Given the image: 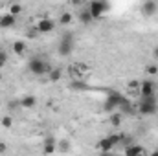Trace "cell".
I'll use <instances>...</instances> for the list:
<instances>
[{
	"instance_id": "obj_1",
	"label": "cell",
	"mask_w": 158,
	"mask_h": 156,
	"mask_svg": "<svg viewBox=\"0 0 158 156\" xmlns=\"http://www.w3.org/2000/svg\"><path fill=\"white\" fill-rule=\"evenodd\" d=\"M28 70L37 76V77H42V76H50V72L53 70V66L50 63H46L42 57H31L28 61Z\"/></svg>"
},
{
	"instance_id": "obj_2",
	"label": "cell",
	"mask_w": 158,
	"mask_h": 156,
	"mask_svg": "<svg viewBox=\"0 0 158 156\" xmlns=\"http://www.w3.org/2000/svg\"><path fill=\"white\" fill-rule=\"evenodd\" d=\"M136 112L142 116H153L158 112V103L155 97H140L136 103Z\"/></svg>"
},
{
	"instance_id": "obj_3",
	"label": "cell",
	"mask_w": 158,
	"mask_h": 156,
	"mask_svg": "<svg viewBox=\"0 0 158 156\" xmlns=\"http://www.w3.org/2000/svg\"><path fill=\"white\" fill-rule=\"evenodd\" d=\"M72 51H74V35L70 31H66L61 37V42L57 46V53L61 57H68V55H72Z\"/></svg>"
},
{
	"instance_id": "obj_4",
	"label": "cell",
	"mask_w": 158,
	"mask_h": 156,
	"mask_svg": "<svg viewBox=\"0 0 158 156\" xmlns=\"http://www.w3.org/2000/svg\"><path fill=\"white\" fill-rule=\"evenodd\" d=\"M88 11H90L92 18L96 20V18L105 17L107 11H110V4H109V2H101V0H94V2L88 4Z\"/></svg>"
},
{
	"instance_id": "obj_5",
	"label": "cell",
	"mask_w": 158,
	"mask_h": 156,
	"mask_svg": "<svg viewBox=\"0 0 158 156\" xmlns=\"http://www.w3.org/2000/svg\"><path fill=\"white\" fill-rule=\"evenodd\" d=\"M156 94V83L151 79H145L140 83V97H155Z\"/></svg>"
},
{
	"instance_id": "obj_6",
	"label": "cell",
	"mask_w": 158,
	"mask_h": 156,
	"mask_svg": "<svg viewBox=\"0 0 158 156\" xmlns=\"http://www.w3.org/2000/svg\"><path fill=\"white\" fill-rule=\"evenodd\" d=\"M55 20L53 18H50V17H42L39 22H37V26H35V30H37V33H52L53 30H55Z\"/></svg>"
},
{
	"instance_id": "obj_7",
	"label": "cell",
	"mask_w": 158,
	"mask_h": 156,
	"mask_svg": "<svg viewBox=\"0 0 158 156\" xmlns=\"http://www.w3.org/2000/svg\"><path fill=\"white\" fill-rule=\"evenodd\" d=\"M121 99H123V96L118 94V92H109V97H107V101H105V105H103V109L107 110V112H112L116 107L121 105Z\"/></svg>"
},
{
	"instance_id": "obj_8",
	"label": "cell",
	"mask_w": 158,
	"mask_h": 156,
	"mask_svg": "<svg viewBox=\"0 0 158 156\" xmlns=\"http://www.w3.org/2000/svg\"><path fill=\"white\" fill-rule=\"evenodd\" d=\"M156 9H158V4L155 0H145V2H142V6H140V11H142V15H145V17L155 15Z\"/></svg>"
},
{
	"instance_id": "obj_9",
	"label": "cell",
	"mask_w": 158,
	"mask_h": 156,
	"mask_svg": "<svg viewBox=\"0 0 158 156\" xmlns=\"http://www.w3.org/2000/svg\"><path fill=\"white\" fill-rule=\"evenodd\" d=\"M55 151H57V140L53 136H48L42 143V153L44 154H53Z\"/></svg>"
},
{
	"instance_id": "obj_10",
	"label": "cell",
	"mask_w": 158,
	"mask_h": 156,
	"mask_svg": "<svg viewBox=\"0 0 158 156\" xmlns=\"http://www.w3.org/2000/svg\"><path fill=\"white\" fill-rule=\"evenodd\" d=\"M96 149H98L99 153H112L114 145L109 142V138H103V140H99V142L96 143Z\"/></svg>"
},
{
	"instance_id": "obj_11",
	"label": "cell",
	"mask_w": 158,
	"mask_h": 156,
	"mask_svg": "<svg viewBox=\"0 0 158 156\" xmlns=\"http://www.w3.org/2000/svg\"><path fill=\"white\" fill-rule=\"evenodd\" d=\"M19 103H20V107H22V109H33V107L37 105V97L30 94V96H24Z\"/></svg>"
},
{
	"instance_id": "obj_12",
	"label": "cell",
	"mask_w": 158,
	"mask_h": 156,
	"mask_svg": "<svg viewBox=\"0 0 158 156\" xmlns=\"http://www.w3.org/2000/svg\"><path fill=\"white\" fill-rule=\"evenodd\" d=\"M119 110H121V114H123V116H129V114H134V112H136V110L132 109V103H131L127 97H123V99H121Z\"/></svg>"
},
{
	"instance_id": "obj_13",
	"label": "cell",
	"mask_w": 158,
	"mask_h": 156,
	"mask_svg": "<svg viewBox=\"0 0 158 156\" xmlns=\"http://www.w3.org/2000/svg\"><path fill=\"white\" fill-rule=\"evenodd\" d=\"M79 22L81 24H85V26H88L90 22H94V18H92V15H90V11H88V7H85V9H81L79 11Z\"/></svg>"
},
{
	"instance_id": "obj_14",
	"label": "cell",
	"mask_w": 158,
	"mask_h": 156,
	"mask_svg": "<svg viewBox=\"0 0 158 156\" xmlns=\"http://www.w3.org/2000/svg\"><path fill=\"white\" fill-rule=\"evenodd\" d=\"M142 151H143V147H142L140 143H132V145H129V147L123 151V156H138Z\"/></svg>"
},
{
	"instance_id": "obj_15",
	"label": "cell",
	"mask_w": 158,
	"mask_h": 156,
	"mask_svg": "<svg viewBox=\"0 0 158 156\" xmlns=\"http://www.w3.org/2000/svg\"><path fill=\"white\" fill-rule=\"evenodd\" d=\"M15 24H17V17H13V15H9V13L2 15V24H0V28H13Z\"/></svg>"
},
{
	"instance_id": "obj_16",
	"label": "cell",
	"mask_w": 158,
	"mask_h": 156,
	"mask_svg": "<svg viewBox=\"0 0 158 156\" xmlns=\"http://www.w3.org/2000/svg\"><path fill=\"white\" fill-rule=\"evenodd\" d=\"M26 42H22V40H17V42H13V51L19 55V57H22L24 53H26Z\"/></svg>"
},
{
	"instance_id": "obj_17",
	"label": "cell",
	"mask_w": 158,
	"mask_h": 156,
	"mask_svg": "<svg viewBox=\"0 0 158 156\" xmlns=\"http://www.w3.org/2000/svg\"><path fill=\"white\" fill-rule=\"evenodd\" d=\"M109 121H110V125H112V127H116V129H118L119 125L123 123V114H121V112H114V114H110Z\"/></svg>"
},
{
	"instance_id": "obj_18",
	"label": "cell",
	"mask_w": 158,
	"mask_h": 156,
	"mask_svg": "<svg viewBox=\"0 0 158 156\" xmlns=\"http://www.w3.org/2000/svg\"><path fill=\"white\" fill-rule=\"evenodd\" d=\"M48 77H50L52 83H57L59 79L63 77V70H61V68H53V70L50 72V76H48Z\"/></svg>"
},
{
	"instance_id": "obj_19",
	"label": "cell",
	"mask_w": 158,
	"mask_h": 156,
	"mask_svg": "<svg viewBox=\"0 0 158 156\" xmlns=\"http://www.w3.org/2000/svg\"><path fill=\"white\" fill-rule=\"evenodd\" d=\"M72 18H74L72 13H63V15L59 17V24H61V26H68V24L72 22Z\"/></svg>"
},
{
	"instance_id": "obj_20",
	"label": "cell",
	"mask_w": 158,
	"mask_h": 156,
	"mask_svg": "<svg viewBox=\"0 0 158 156\" xmlns=\"http://www.w3.org/2000/svg\"><path fill=\"white\" fill-rule=\"evenodd\" d=\"M57 151H61V153H70V142H68V140L57 142Z\"/></svg>"
},
{
	"instance_id": "obj_21",
	"label": "cell",
	"mask_w": 158,
	"mask_h": 156,
	"mask_svg": "<svg viewBox=\"0 0 158 156\" xmlns=\"http://www.w3.org/2000/svg\"><path fill=\"white\" fill-rule=\"evenodd\" d=\"M123 134H125V132H121V134H110V136H107V138H109V142H110L114 147H119V142H121Z\"/></svg>"
},
{
	"instance_id": "obj_22",
	"label": "cell",
	"mask_w": 158,
	"mask_h": 156,
	"mask_svg": "<svg viewBox=\"0 0 158 156\" xmlns=\"http://www.w3.org/2000/svg\"><path fill=\"white\" fill-rule=\"evenodd\" d=\"M20 13H22V6H20V4H11V7H9V15L17 17V15H20Z\"/></svg>"
},
{
	"instance_id": "obj_23",
	"label": "cell",
	"mask_w": 158,
	"mask_h": 156,
	"mask_svg": "<svg viewBox=\"0 0 158 156\" xmlns=\"http://www.w3.org/2000/svg\"><path fill=\"white\" fill-rule=\"evenodd\" d=\"M0 125L2 127H6V129H11V125H13V119L9 116H4L2 119H0Z\"/></svg>"
},
{
	"instance_id": "obj_24",
	"label": "cell",
	"mask_w": 158,
	"mask_h": 156,
	"mask_svg": "<svg viewBox=\"0 0 158 156\" xmlns=\"http://www.w3.org/2000/svg\"><path fill=\"white\" fill-rule=\"evenodd\" d=\"M145 74H149V76H156L158 74V66L156 64H149V66L145 68Z\"/></svg>"
},
{
	"instance_id": "obj_25",
	"label": "cell",
	"mask_w": 158,
	"mask_h": 156,
	"mask_svg": "<svg viewBox=\"0 0 158 156\" xmlns=\"http://www.w3.org/2000/svg\"><path fill=\"white\" fill-rule=\"evenodd\" d=\"M6 63H7V53L0 50V70H2L4 66H6Z\"/></svg>"
},
{
	"instance_id": "obj_26",
	"label": "cell",
	"mask_w": 158,
	"mask_h": 156,
	"mask_svg": "<svg viewBox=\"0 0 158 156\" xmlns=\"http://www.w3.org/2000/svg\"><path fill=\"white\" fill-rule=\"evenodd\" d=\"M127 86H129L131 90H138V92H140V83H138V81H129Z\"/></svg>"
},
{
	"instance_id": "obj_27",
	"label": "cell",
	"mask_w": 158,
	"mask_h": 156,
	"mask_svg": "<svg viewBox=\"0 0 158 156\" xmlns=\"http://www.w3.org/2000/svg\"><path fill=\"white\" fill-rule=\"evenodd\" d=\"M72 88L74 90H86V84L85 83H72Z\"/></svg>"
},
{
	"instance_id": "obj_28",
	"label": "cell",
	"mask_w": 158,
	"mask_h": 156,
	"mask_svg": "<svg viewBox=\"0 0 158 156\" xmlns=\"http://www.w3.org/2000/svg\"><path fill=\"white\" fill-rule=\"evenodd\" d=\"M6 153H7V143L0 142V154H6Z\"/></svg>"
},
{
	"instance_id": "obj_29",
	"label": "cell",
	"mask_w": 158,
	"mask_h": 156,
	"mask_svg": "<svg viewBox=\"0 0 158 156\" xmlns=\"http://www.w3.org/2000/svg\"><path fill=\"white\" fill-rule=\"evenodd\" d=\"M153 57H155V59H158V44L155 46V50H153Z\"/></svg>"
},
{
	"instance_id": "obj_30",
	"label": "cell",
	"mask_w": 158,
	"mask_h": 156,
	"mask_svg": "<svg viewBox=\"0 0 158 156\" xmlns=\"http://www.w3.org/2000/svg\"><path fill=\"white\" fill-rule=\"evenodd\" d=\"M99 156H114L112 153H99Z\"/></svg>"
},
{
	"instance_id": "obj_31",
	"label": "cell",
	"mask_w": 158,
	"mask_h": 156,
	"mask_svg": "<svg viewBox=\"0 0 158 156\" xmlns=\"http://www.w3.org/2000/svg\"><path fill=\"white\" fill-rule=\"evenodd\" d=\"M138 156H147V153H145V149H143V151H142V153H140Z\"/></svg>"
},
{
	"instance_id": "obj_32",
	"label": "cell",
	"mask_w": 158,
	"mask_h": 156,
	"mask_svg": "<svg viewBox=\"0 0 158 156\" xmlns=\"http://www.w3.org/2000/svg\"><path fill=\"white\" fill-rule=\"evenodd\" d=\"M149 156H158V151H153V153H151Z\"/></svg>"
},
{
	"instance_id": "obj_33",
	"label": "cell",
	"mask_w": 158,
	"mask_h": 156,
	"mask_svg": "<svg viewBox=\"0 0 158 156\" xmlns=\"http://www.w3.org/2000/svg\"><path fill=\"white\" fill-rule=\"evenodd\" d=\"M155 99H156V103H158V90H156V94H155Z\"/></svg>"
},
{
	"instance_id": "obj_34",
	"label": "cell",
	"mask_w": 158,
	"mask_h": 156,
	"mask_svg": "<svg viewBox=\"0 0 158 156\" xmlns=\"http://www.w3.org/2000/svg\"><path fill=\"white\" fill-rule=\"evenodd\" d=\"M0 24H2V15H0Z\"/></svg>"
}]
</instances>
